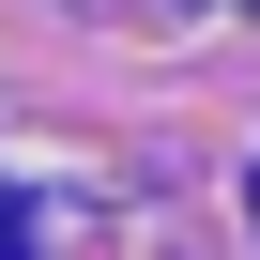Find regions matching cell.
<instances>
[{
    "instance_id": "1",
    "label": "cell",
    "mask_w": 260,
    "mask_h": 260,
    "mask_svg": "<svg viewBox=\"0 0 260 260\" xmlns=\"http://www.w3.org/2000/svg\"><path fill=\"white\" fill-rule=\"evenodd\" d=\"M0 260H31V199H16V184H0Z\"/></svg>"
},
{
    "instance_id": "2",
    "label": "cell",
    "mask_w": 260,
    "mask_h": 260,
    "mask_svg": "<svg viewBox=\"0 0 260 260\" xmlns=\"http://www.w3.org/2000/svg\"><path fill=\"white\" fill-rule=\"evenodd\" d=\"M245 214H260V184H245Z\"/></svg>"
}]
</instances>
